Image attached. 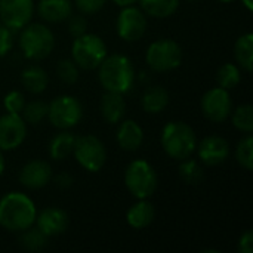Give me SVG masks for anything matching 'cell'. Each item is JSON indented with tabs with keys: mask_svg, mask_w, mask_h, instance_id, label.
I'll use <instances>...</instances> for the list:
<instances>
[{
	"mask_svg": "<svg viewBox=\"0 0 253 253\" xmlns=\"http://www.w3.org/2000/svg\"><path fill=\"white\" fill-rule=\"evenodd\" d=\"M36 206L24 193H9L0 199V227L9 231H24L36 221Z\"/></svg>",
	"mask_w": 253,
	"mask_h": 253,
	"instance_id": "cell-1",
	"label": "cell"
},
{
	"mask_svg": "<svg viewBox=\"0 0 253 253\" xmlns=\"http://www.w3.org/2000/svg\"><path fill=\"white\" fill-rule=\"evenodd\" d=\"M99 83L107 92L126 93L135 80V70L130 59L125 55H111L99 64Z\"/></svg>",
	"mask_w": 253,
	"mask_h": 253,
	"instance_id": "cell-2",
	"label": "cell"
},
{
	"mask_svg": "<svg viewBox=\"0 0 253 253\" xmlns=\"http://www.w3.org/2000/svg\"><path fill=\"white\" fill-rule=\"evenodd\" d=\"M162 147L175 160L190 159L197 148V138L193 127L184 122H170L163 127Z\"/></svg>",
	"mask_w": 253,
	"mask_h": 253,
	"instance_id": "cell-3",
	"label": "cell"
},
{
	"mask_svg": "<svg viewBox=\"0 0 253 253\" xmlns=\"http://www.w3.org/2000/svg\"><path fill=\"white\" fill-rule=\"evenodd\" d=\"M55 46L53 33L43 24H27L19 36V47L28 59H44Z\"/></svg>",
	"mask_w": 253,
	"mask_h": 253,
	"instance_id": "cell-4",
	"label": "cell"
},
{
	"mask_svg": "<svg viewBox=\"0 0 253 253\" xmlns=\"http://www.w3.org/2000/svg\"><path fill=\"white\" fill-rule=\"evenodd\" d=\"M125 184L133 197L148 199L157 190V173L148 162L135 160L126 168Z\"/></svg>",
	"mask_w": 253,
	"mask_h": 253,
	"instance_id": "cell-5",
	"label": "cell"
},
{
	"mask_svg": "<svg viewBox=\"0 0 253 253\" xmlns=\"http://www.w3.org/2000/svg\"><path fill=\"white\" fill-rule=\"evenodd\" d=\"M71 56L77 67L83 70L98 68L107 56V46L96 34H82L71 46Z\"/></svg>",
	"mask_w": 253,
	"mask_h": 253,
	"instance_id": "cell-6",
	"label": "cell"
},
{
	"mask_svg": "<svg viewBox=\"0 0 253 253\" xmlns=\"http://www.w3.org/2000/svg\"><path fill=\"white\" fill-rule=\"evenodd\" d=\"M145 59L150 68H153L154 71H172L178 68L182 62V49L175 40L160 39L150 44Z\"/></svg>",
	"mask_w": 253,
	"mask_h": 253,
	"instance_id": "cell-7",
	"label": "cell"
},
{
	"mask_svg": "<svg viewBox=\"0 0 253 253\" xmlns=\"http://www.w3.org/2000/svg\"><path fill=\"white\" fill-rule=\"evenodd\" d=\"M73 153L79 165L92 173L99 172L107 159L104 144L93 135H83L76 138Z\"/></svg>",
	"mask_w": 253,
	"mask_h": 253,
	"instance_id": "cell-8",
	"label": "cell"
},
{
	"mask_svg": "<svg viewBox=\"0 0 253 253\" xmlns=\"http://www.w3.org/2000/svg\"><path fill=\"white\" fill-rule=\"evenodd\" d=\"M83 114L82 104L77 98L70 95H62L55 98L49 108H47V117L50 123L58 129H70L76 126Z\"/></svg>",
	"mask_w": 253,
	"mask_h": 253,
	"instance_id": "cell-9",
	"label": "cell"
},
{
	"mask_svg": "<svg viewBox=\"0 0 253 253\" xmlns=\"http://www.w3.org/2000/svg\"><path fill=\"white\" fill-rule=\"evenodd\" d=\"M231 108L233 102L227 89L213 87L208 90L202 98V111L211 122H225L231 114Z\"/></svg>",
	"mask_w": 253,
	"mask_h": 253,
	"instance_id": "cell-10",
	"label": "cell"
},
{
	"mask_svg": "<svg viewBox=\"0 0 253 253\" xmlns=\"http://www.w3.org/2000/svg\"><path fill=\"white\" fill-rule=\"evenodd\" d=\"M117 34L126 42L139 40L147 31V18L142 10L126 6L122 9L117 18Z\"/></svg>",
	"mask_w": 253,
	"mask_h": 253,
	"instance_id": "cell-11",
	"label": "cell"
},
{
	"mask_svg": "<svg viewBox=\"0 0 253 253\" xmlns=\"http://www.w3.org/2000/svg\"><path fill=\"white\" fill-rule=\"evenodd\" d=\"M34 12L33 0H0V18L10 30L24 28Z\"/></svg>",
	"mask_w": 253,
	"mask_h": 253,
	"instance_id": "cell-12",
	"label": "cell"
},
{
	"mask_svg": "<svg viewBox=\"0 0 253 253\" xmlns=\"http://www.w3.org/2000/svg\"><path fill=\"white\" fill-rule=\"evenodd\" d=\"M27 133V123L19 114H4L0 117V150L10 151L18 148Z\"/></svg>",
	"mask_w": 253,
	"mask_h": 253,
	"instance_id": "cell-13",
	"label": "cell"
},
{
	"mask_svg": "<svg viewBox=\"0 0 253 253\" xmlns=\"http://www.w3.org/2000/svg\"><path fill=\"white\" fill-rule=\"evenodd\" d=\"M196 150L199 151V157L202 159V162L208 166H216L224 163L230 154L228 142L218 135L206 136L200 141Z\"/></svg>",
	"mask_w": 253,
	"mask_h": 253,
	"instance_id": "cell-14",
	"label": "cell"
},
{
	"mask_svg": "<svg viewBox=\"0 0 253 253\" xmlns=\"http://www.w3.org/2000/svg\"><path fill=\"white\" fill-rule=\"evenodd\" d=\"M52 179V168L43 160H31L19 172V182L30 188L39 190L46 187Z\"/></svg>",
	"mask_w": 253,
	"mask_h": 253,
	"instance_id": "cell-15",
	"label": "cell"
},
{
	"mask_svg": "<svg viewBox=\"0 0 253 253\" xmlns=\"http://www.w3.org/2000/svg\"><path fill=\"white\" fill-rule=\"evenodd\" d=\"M37 228L47 237L62 234L68 227V216L59 208H46L36 215Z\"/></svg>",
	"mask_w": 253,
	"mask_h": 253,
	"instance_id": "cell-16",
	"label": "cell"
},
{
	"mask_svg": "<svg viewBox=\"0 0 253 253\" xmlns=\"http://www.w3.org/2000/svg\"><path fill=\"white\" fill-rule=\"evenodd\" d=\"M117 142L126 151H136L144 142V130L133 120H125L117 130Z\"/></svg>",
	"mask_w": 253,
	"mask_h": 253,
	"instance_id": "cell-17",
	"label": "cell"
},
{
	"mask_svg": "<svg viewBox=\"0 0 253 253\" xmlns=\"http://www.w3.org/2000/svg\"><path fill=\"white\" fill-rule=\"evenodd\" d=\"M37 12L44 21L62 22L73 13V4L70 0H40Z\"/></svg>",
	"mask_w": 253,
	"mask_h": 253,
	"instance_id": "cell-18",
	"label": "cell"
},
{
	"mask_svg": "<svg viewBox=\"0 0 253 253\" xmlns=\"http://www.w3.org/2000/svg\"><path fill=\"white\" fill-rule=\"evenodd\" d=\"M156 216V209L153 203L147 202V199H141L136 205H133L127 213H126V221L127 224L135 228V230H142L147 228Z\"/></svg>",
	"mask_w": 253,
	"mask_h": 253,
	"instance_id": "cell-19",
	"label": "cell"
},
{
	"mask_svg": "<svg viewBox=\"0 0 253 253\" xmlns=\"http://www.w3.org/2000/svg\"><path fill=\"white\" fill-rule=\"evenodd\" d=\"M101 113H102V117L108 123L122 122V119L126 113V104L123 99V93L105 92V95L101 99Z\"/></svg>",
	"mask_w": 253,
	"mask_h": 253,
	"instance_id": "cell-20",
	"label": "cell"
},
{
	"mask_svg": "<svg viewBox=\"0 0 253 253\" xmlns=\"http://www.w3.org/2000/svg\"><path fill=\"white\" fill-rule=\"evenodd\" d=\"M21 80H22L24 87L28 92H31V93H42L47 87L49 76H47V73L42 67L31 65V67H27L22 71Z\"/></svg>",
	"mask_w": 253,
	"mask_h": 253,
	"instance_id": "cell-21",
	"label": "cell"
},
{
	"mask_svg": "<svg viewBox=\"0 0 253 253\" xmlns=\"http://www.w3.org/2000/svg\"><path fill=\"white\" fill-rule=\"evenodd\" d=\"M169 93L165 87L153 86L142 96V108L150 114H157L169 105Z\"/></svg>",
	"mask_w": 253,
	"mask_h": 253,
	"instance_id": "cell-22",
	"label": "cell"
},
{
	"mask_svg": "<svg viewBox=\"0 0 253 253\" xmlns=\"http://www.w3.org/2000/svg\"><path fill=\"white\" fill-rule=\"evenodd\" d=\"M76 136L71 132H61L53 136V139L49 144V156L53 160H64L67 159L74 148Z\"/></svg>",
	"mask_w": 253,
	"mask_h": 253,
	"instance_id": "cell-23",
	"label": "cell"
},
{
	"mask_svg": "<svg viewBox=\"0 0 253 253\" xmlns=\"http://www.w3.org/2000/svg\"><path fill=\"white\" fill-rule=\"evenodd\" d=\"M142 10L154 18H168L179 7V0H139Z\"/></svg>",
	"mask_w": 253,
	"mask_h": 253,
	"instance_id": "cell-24",
	"label": "cell"
},
{
	"mask_svg": "<svg viewBox=\"0 0 253 253\" xmlns=\"http://www.w3.org/2000/svg\"><path fill=\"white\" fill-rule=\"evenodd\" d=\"M234 55L242 68H245L246 71H252L253 36L251 33H246L237 39L234 46Z\"/></svg>",
	"mask_w": 253,
	"mask_h": 253,
	"instance_id": "cell-25",
	"label": "cell"
},
{
	"mask_svg": "<svg viewBox=\"0 0 253 253\" xmlns=\"http://www.w3.org/2000/svg\"><path fill=\"white\" fill-rule=\"evenodd\" d=\"M240 70L234 64H224L216 73V82L219 87L231 90L240 83Z\"/></svg>",
	"mask_w": 253,
	"mask_h": 253,
	"instance_id": "cell-26",
	"label": "cell"
},
{
	"mask_svg": "<svg viewBox=\"0 0 253 253\" xmlns=\"http://www.w3.org/2000/svg\"><path fill=\"white\" fill-rule=\"evenodd\" d=\"M179 176L185 184L190 185H197L200 182H203L205 179V172L200 168V165L194 160H188L184 159L181 166H179Z\"/></svg>",
	"mask_w": 253,
	"mask_h": 253,
	"instance_id": "cell-27",
	"label": "cell"
},
{
	"mask_svg": "<svg viewBox=\"0 0 253 253\" xmlns=\"http://www.w3.org/2000/svg\"><path fill=\"white\" fill-rule=\"evenodd\" d=\"M47 245V236L43 234L37 227H28L21 236V246L25 251H40Z\"/></svg>",
	"mask_w": 253,
	"mask_h": 253,
	"instance_id": "cell-28",
	"label": "cell"
},
{
	"mask_svg": "<svg viewBox=\"0 0 253 253\" xmlns=\"http://www.w3.org/2000/svg\"><path fill=\"white\" fill-rule=\"evenodd\" d=\"M47 108H49V105H46L43 101H33V102L25 104V107L21 113V117L24 119L25 123L37 125L44 117H47Z\"/></svg>",
	"mask_w": 253,
	"mask_h": 253,
	"instance_id": "cell-29",
	"label": "cell"
},
{
	"mask_svg": "<svg viewBox=\"0 0 253 253\" xmlns=\"http://www.w3.org/2000/svg\"><path fill=\"white\" fill-rule=\"evenodd\" d=\"M233 125L236 129L245 133L253 130V108L252 105H242L233 113Z\"/></svg>",
	"mask_w": 253,
	"mask_h": 253,
	"instance_id": "cell-30",
	"label": "cell"
},
{
	"mask_svg": "<svg viewBox=\"0 0 253 253\" xmlns=\"http://www.w3.org/2000/svg\"><path fill=\"white\" fill-rule=\"evenodd\" d=\"M236 159L242 168L252 170L253 168V139L251 135L243 138L236 148Z\"/></svg>",
	"mask_w": 253,
	"mask_h": 253,
	"instance_id": "cell-31",
	"label": "cell"
},
{
	"mask_svg": "<svg viewBox=\"0 0 253 253\" xmlns=\"http://www.w3.org/2000/svg\"><path fill=\"white\" fill-rule=\"evenodd\" d=\"M56 73H58V77L67 84H73L79 79V67L76 65V62L73 59L59 61V64L56 67Z\"/></svg>",
	"mask_w": 253,
	"mask_h": 253,
	"instance_id": "cell-32",
	"label": "cell"
},
{
	"mask_svg": "<svg viewBox=\"0 0 253 253\" xmlns=\"http://www.w3.org/2000/svg\"><path fill=\"white\" fill-rule=\"evenodd\" d=\"M25 104L27 102H25L24 95L21 92H18V90L9 92L4 96V101H3V105H4V108H6L7 113H10V114H19V116H21Z\"/></svg>",
	"mask_w": 253,
	"mask_h": 253,
	"instance_id": "cell-33",
	"label": "cell"
},
{
	"mask_svg": "<svg viewBox=\"0 0 253 253\" xmlns=\"http://www.w3.org/2000/svg\"><path fill=\"white\" fill-rule=\"evenodd\" d=\"M68 19H70V21H68V30H70V33H71V36H73L74 39L86 33L87 21H86L84 16H82V15H73V13H71Z\"/></svg>",
	"mask_w": 253,
	"mask_h": 253,
	"instance_id": "cell-34",
	"label": "cell"
},
{
	"mask_svg": "<svg viewBox=\"0 0 253 253\" xmlns=\"http://www.w3.org/2000/svg\"><path fill=\"white\" fill-rule=\"evenodd\" d=\"M107 0H76V7L84 15H92L99 12Z\"/></svg>",
	"mask_w": 253,
	"mask_h": 253,
	"instance_id": "cell-35",
	"label": "cell"
},
{
	"mask_svg": "<svg viewBox=\"0 0 253 253\" xmlns=\"http://www.w3.org/2000/svg\"><path fill=\"white\" fill-rule=\"evenodd\" d=\"M13 46V37L10 28L6 25H0V58L4 56Z\"/></svg>",
	"mask_w": 253,
	"mask_h": 253,
	"instance_id": "cell-36",
	"label": "cell"
},
{
	"mask_svg": "<svg viewBox=\"0 0 253 253\" xmlns=\"http://www.w3.org/2000/svg\"><path fill=\"white\" fill-rule=\"evenodd\" d=\"M239 252L252 253L253 252V233L248 230L239 240Z\"/></svg>",
	"mask_w": 253,
	"mask_h": 253,
	"instance_id": "cell-37",
	"label": "cell"
},
{
	"mask_svg": "<svg viewBox=\"0 0 253 253\" xmlns=\"http://www.w3.org/2000/svg\"><path fill=\"white\" fill-rule=\"evenodd\" d=\"M73 179L68 173H61L58 178H56V185L61 187V188H68L71 185Z\"/></svg>",
	"mask_w": 253,
	"mask_h": 253,
	"instance_id": "cell-38",
	"label": "cell"
},
{
	"mask_svg": "<svg viewBox=\"0 0 253 253\" xmlns=\"http://www.w3.org/2000/svg\"><path fill=\"white\" fill-rule=\"evenodd\" d=\"M117 6H120V7H126V6H132V4H135L138 0H113Z\"/></svg>",
	"mask_w": 253,
	"mask_h": 253,
	"instance_id": "cell-39",
	"label": "cell"
},
{
	"mask_svg": "<svg viewBox=\"0 0 253 253\" xmlns=\"http://www.w3.org/2000/svg\"><path fill=\"white\" fill-rule=\"evenodd\" d=\"M242 1L248 7V10H253V0H242Z\"/></svg>",
	"mask_w": 253,
	"mask_h": 253,
	"instance_id": "cell-40",
	"label": "cell"
},
{
	"mask_svg": "<svg viewBox=\"0 0 253 253\" xmlns=\"http://www.w3.org/2000/svg\"><path fill=\"white\" fill-rule=\"evenodd\" d=\"M4 170V159H3V154H1V150H0V175L3 173Z\"/></svg>",
	"mask_w": 253,
	"mask_h": 253,
	"instance_id": "cell-41",
	"label": "cell"
},
{
	"mask_svg": "<svg viewBox=\"0 0 253 253\" xmlns=\"http://www.w3.org/2000/svg\"><path fill=\"white\" fill-rule=\"evenodd\" d=\"M221 1H224V3H230V1H234V0H221Z\"/></svg>",
	"mask_w": 253,
	"mask_h": 253,
	"instance_id": "cell-42",
	"label": "cell"
}]
</instances>
